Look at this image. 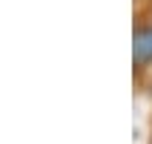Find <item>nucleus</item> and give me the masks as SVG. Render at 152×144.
Segmentation results:
<instances>
[{
	"label": "nucleus",
	"instance_id": "1",
	"mask_svg": "<svg viewBox=\"0 0 152 144\" xmlns=\"http://www.w3.org/2000/svg\"><path fill=\"white\" fill-rule=\"evenodd\" d=\"M135 64H152V29H138L135 32Z\"/></svg>",
	"mask_w": 152,
	"mask_h": 144
}]
</instances>
